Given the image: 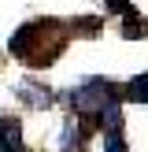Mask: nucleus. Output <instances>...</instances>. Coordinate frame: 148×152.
<instances>
[{
    "label": "nucleus",
    "instance_id": "obj_5",
    "mask_svg": "<svg viewBox=\"0 0 148 152\" xmlns=\"http://www.w3.org/2000/svg\"><path fill=\"white\" fill-rule=\"evenodd\" d=\"M0 152H22V130L11 115H0Z\"/></svg>",
    "mask_w": 148,
    "mask_h": 152
},
{
    "label": "nucleus",
    "instance_id": "obj_1",
    "mask_svg": "<svg viewBox=\"0 0 148 152\" xmlns=\"http://www.w3.org/2000/svg\"><path fill=\"white\" fill-rule=\"evenodd\" d=\"M56 26H59L56 19H37V22L19 26L11 34V41H7V52H11L15 59H22V63H30V67L56 63V56L63 52V45H67V34L56 30Z\"/></svg>",
    "mask_w": 148,
    "mask_h": 152
},
{
    "label": "nucleus",
    "instance_id": "obj_6",
    "mask_svg": "<svg viewBox=\"0 0 148 152\" xmlns=\"http://www.w3.org/2000/svg\"><path fill=\"white\" fill-rule=\"evenodd\" d=\"M122 100H133V104H148V71L137 74V78H130L122 86Z\"/></svg>",
    "mask_w": 148,
    "mask_h": 152
},
{
    "label": "nucleus",
    "instance_id": "obj_4",
    "mask_svg": "<svg viewBox=\"0 0 148 152\" xmlns=\"http://www.w3.org/2000/svg\"><path fill=\"white\" fill-rule=\"evenodd\" d=\"M85 141H89L85 119L70 115V119L63 123V134H59V152H85Z\"/></svg>",
    "mask_w": 148,
    "mask_h": 152
},
{
    "label": "nucleus",
    "instance_id": "obj_2",
    "mask_svg": "<svg viewBox=\"0 0 148 152\" xmlns=\"http://www.w3.org/2000/svg\"><path fill=\"white\" fill-rule=\"evenodd\" d=\"M67 104L74 108L78 119H96V123H104L111 111L122 108V86H115L111 78H85L81 86H74L70 93H67Z\"/></svg>",
    "mask_w": 148,
    "mask_h": 152
},
{
    "label": "nucleus",
    "instance_id": "obj_3",
    "mask_svg": "<svg viewBox=\"0 0 148 152\" xmlns=\"http://www.w3.org/2000/svg\"><path fill=\"white\" fill-rule=\"evenodd\" d=\"M15 96H19L26 108H33V111H44V108H52V104H56V93H52L44 82H33V78L15 82Z\"/></svg>",
    "mask_w": 148,
    "mask_h": 152
}]
</instances>
